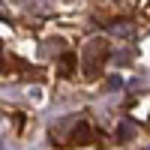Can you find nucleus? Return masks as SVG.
<instances>
[{"label": "nucleus", "mask_w": 150, "mask_h": 150, "mask_svg": "<svg viewBox=\"0 0 150 150\" xmlns=\"http://www.w3.org/2000/svg\"><path fill=\"white\" fill-rule=\"evenodd\" d=\"M84 72L87 75H93L96 72V66L105 60V42H99V39H93V42H87V48H84Z\"/></svg>", "instance_id": "nucleus-1"}, {"label": "nucleus", "mask_w": 150, "mask_h": 150, "mask_svg": "<svg viewBox=\"0 0 150 150\" xmlns=\"http://www.w3.org/2000/svg\"><path fill=\"white\" fill-rule=\"evenodd\" d=\"M72 141L75 144H90L93 141V129L87 126V123H75L72 126Z\"/></svg>", "instance_id": "nucleus-2"}, {"label": "nucleus", "mask_w": 150, "mask_h": 150, "mask_svg": "<svg viewBox=\"0 0 150 150\" xmlns=\"http://www.w3.org/2000/svg\"><path fill=\"white\" fill-rule=\"evenodd\" d=\"M132 135H135V126H132V123H120V126H117V138H120V141H129Z\"/></svg>", "instance_id": "nucleus-3"}, {"label": "nucleus", "mask_w": 150, "mask_h": 150, "mask_svg": "<svg viewBox=\"0 0 150 150\" xmlns=\"http://www.w3.org/2000/svg\"><path fill=\"white\" fill-rule=\"evenodd\" d=\"M108 30H114V33H120V36H129V33H132V27H129V24H123V21L108 24Z\"/></svg>", "instance_id": "nucleus-4"}, {"label": "nucleus", "mask_w": 150, "mask_h": 150, "mask_svg": "<svg viewBox=\"0 0 150 150\" xmlns=\"http://www.w3.org/2000/svg\"><path fill=\"white\" fill-rule=\"evenodd\" d=\"M105 87H108V90H120L123 78H120V75H111V78H105Z\"/></svg>", "instance_id": "nucleus-5"}]
</instances>
